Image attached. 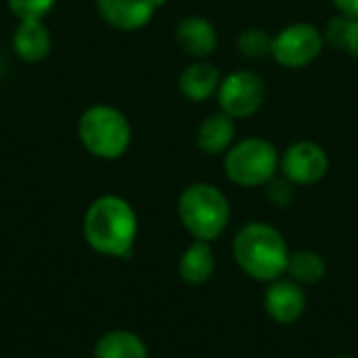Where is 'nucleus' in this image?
<instances>
[{
  "instance_id": "nucleus-1",
  "label": "nucleus",
  "mask_w": 358,
  "mask_h": 358,
  "mask_svg": "<svg viewBox=\"0 0 358 358\" xmlns=\"http://www.w3.org/2000/svg\"><path fill=\"white\" fill-rule=\"evenodd\" d=\"M82 231L86 243L94 252L103 256L126 258L134 250L138 216L124 197L103 195L88 206Z\"/></svg>"
},
{
  "instance_id": "nucleus-2",
  "label": "nucleus",
  "mask_w": 358,
  "mask_h": 358,
  "mask_svg": "<svg viewBox=\"0 0 358 358\" xmlns=\"http://www.w3.org/2000/svg\"><path fill=\"white\" fill-rule=\"evenodd\" d=\"M289 245L283 233L268 222H248L233 239V258L237 266L254 281L271 283L281 279L289 262Z\"/></svg>"
},
{
  "instance_id": "nucleus-3",
  "label": "nucleus",
  "mask_w": 358,
  "mask_h": 358,
  "mask_svg": "<svg viewBox=\"0 0 358 358\" xmlns=\"http://www.w3.org/2000/svg\"><path fill=\"white\" fill-rule=\"evenodd\" d=\"M185 231L199 241H216L231 222V201L212 182H191L182 189L176 203Z\"/></svg>"
},
{
  "instance_id": "nucleus-4",
  "label": "nucleus",
  "mask_w": 358,
  "mask_h": 358,
  "mask_svg": "<svg viewBox=\"0 0 358 358\" xmlns=\"http://www.w3.org/2000/svg\"><path fill=\"white\" fill-rule=\"evenodd\" d=\"M82 147L99 159H120L132 143L128 117L111 105H92L78 120Z\"/></svg>"
},
{
  "instance_id": "nucleus-5",
  "label": "nucleus",
  "mask_w": 358,
  "mask_h": 358,
  "mask_svg": "<svg viewBox=\"0 0 358 358\" xmlns=\"http://www.w3.org/2000/svg\"><path fill=\"white\" fill-rule=\"evenodd\" d=\"M279 149L262 136H248L235 141L224 153V174L241 189L266 187L279 174Z\"/></svg>"
},
{
  "instance_id": "nucleus-6",
  "label": "nucleus",
  "mask_w": 358,
  "mask_h": 358,
  "mask_svg": "<svg viewBox=\"0 0 358 358\" xmlns=\"http://www.w3.org/2000/svg\"><path fill=\"white\" fill-rule=\"evenodd\" d=\"M323 48V29H319L315 23L298 21L275 34L271 57L285 69H304L321 57Z\"/></svg>"
},
{
  "instance_id": "nucleus-7",
  "label": "nucleus",
  "mask_w": 358,
  "mask_h": 358,
  "mask_svg": "<svg viewBox=\"0 0 358 358\" xmlns=\"http://www.w3.org/2000/svg\"><path fill=\"white\" fill-rule=\"evenodd\" d=\"M218 109L233 120H248L258 113L266 101L264 78L252 69H237L220 80L216 92Z\"/></svg>"
},
{
  "instance_id": "nucleus-8",
  "label": "nucleus",
  "mask_w": 358,
  "mask_h": 358,
  "mask_svg": "<svg viewBox=\"0 0 358 358\" xmlns=\"http://www.w3.org/2000/svg\"><path fill=\"white\" fill-rule=\"evenodd\" d=\"M279 172L296 187H313L327 176L329 153L315 141H296L281 153Z\"/></svg>"
},
{
  "instance_id": "nucleus-9",
  "label": "nucleus",
  "mask_w": 358,
  "mask_h": 358,
  "mask_svg": "<svg viewBox=\"0 0 358 358\" xmlns=\"http://www.w3.org/2000/svg\"><path fill=\"white\" fill-rule=\"evenodd\" d=\"M306 304L308 300L304 287L289 277L271 281L264 294V310L279 325H292L300 321L306 313Z\"/></svg>"
},
{
  "instance_id": "nucleus-10",
  "label": "nucleus",
  "mask_w": 358,
  "mask_h": 358,
  "mask_svg": "<svg viewBox=\"0 0 358 358\" xmlns=\"http://www.w3.org/2000/svg\"><path fill=\"white\" fill-rule=\"evenodd\" d=\"M101 19L120 31H136L151 23L157 6L153 0H96Z\"/></svg>"
},
{
  "instance_id": "nucleus-11",
  "label": "nucleus",
  "mask_w": 358,
  "mask_h": 358,
  "mask_svg": "<svg viewBox=\"0 0 358 358\" xmlns=\"http://www.w3.org/2000/svg\"><path fill=\"white\" fill-rule=\"evenodd\" d=\"M178 46L195 61L208 59L218 46V31L214 23L201 15H187L176 23L174 29Z\"/></svg>"
},
{
  "instance_id": "nucleus-12",
  "label": "nucleus",
  "mask_w": 358,
  "mask_h": 358,
  "mask_svg": "<svg viewBox=\"0 0 358 358\" xmlns=\"http://www.w3.org/2000/svg\"><path fill=\"white\" fill-rule=\"evenodd\" d=\"M222 73L218 67L206 59L189 63L178 76V90L191 103H203L210 96H216Z\"/></svg>"
},
{
  "instance_id": "nucleus-13",
  "label": "nucleus",
  "mask_w": 358,
  "mask_h": 358,
  "mask_svg": "<svg viewBox=\"0 0 358 358\" xmlns=\"http://www.w3.org/2000/svg\"><path fill=\"white\" fill-rule=\"evenodd\" d=\"M52 38L44 19H21L13 34V48L25 63H40L48 57Z\"/></svg>"
},
{
  "instance_id": "nucleus-14",
  "label": "nucleus",
  "mask_w": 358,
  "mask_h": 358,
  "mask_svg": "<svg viewBox=\"0 0 358 358\" xmlns=\"http://www.w3.org/2000/svg\"><path fill=\"white\" fill-rule=\"evenodd\" d=\"M237 120H233L231 115H227L224 111H216L212 115H208L199 128H197V147L199 151H203L206 155H224L237 136Z\"/></svg>"
},
{
  "instance_id": "nucleus-15",
  "label": "nucleus",
  "mask_w": 358,
  "mask_h": 358,
  "mask_svg": "<svg viewBox=\"0 0 358 358\" xmlns=\"http://www.w3.org/2000/svg\"><path fill=\"white\" fill-rule=\"evenodd\" d=\"M216 254L210 241L195 239L178 260V275L187 285H203L214 277Z\"/></svg>"
},
{
  "instance_id": "nucleus-16",
  "label": "nucleus",
  "mask_w": 358,
  "mask_h": 358,
  "mask_svg": "<svg viewBox=\"0 0 358 358\" xmlns=\"http://www.w3.org/2000/svg\"><path fill=\"white\" fill-rule=\"evenodd\" d=\"M92 358H149V350L141 336L126 329H113L99 338Z\"/></svg>"
},
{
  "instance_id": "nucleus-17",
  "label": "nucleus",
  "mask_w": 358,
  "mask_h": 358,
  "mask_svg": "<svg viewBox=\"0 0 358 358\" xmlns=\"http://www.w3.org/2000/svg\"><path fill=\"white\" fill-rule=\"evenodd\" d=\"M285 275L292 281L300 283L302 287L304 285H317L327 275V262L315 250H296V252L289 254Z\"/></svg>"
},
{
  "instance_id": "nucleus-18",
  "label": "nucleus",
  "mask_w": 358,
  "mask_h": 358,
  "mask_svg": "<svg viewBox=\"0 0 358 358\" xmlns=\"http://www.w3.org/2000/svg\"><path fill=\"white\" fill-rule=\"evenodd\" d=\"M273 40L275 36L264 27H245L243 31H239L235 44L239 55L250 61H258L273 55Z\"/></svg>"
},
{
  "instance_id": "nucleus-19",
  "label": "nucleus",
  "mask_w": 358,
  "mask_h": 358,
  "mask_svg": "<svg viewBox=\"0 0 358 358\" xmlns=\"http://www.w3.org/2000/svg\"><path fill=\"white\" fill-rule=\"evenodd\" d=\"M8 10L21 19H44L57 4V0H6Z\"/></svg>"
},
{
  "instance_id": "nucleus-20",
  "label": "nucleus",
  "mask_w": 358,
  "mask_h": 358,
  "mask_svg": "<svg viewBox=\"0 0 358 358\" xmlns=\"http://www.w3.org/2000/svg\"><path fill=\"white\" fill-rule=\"evenodd\" d=\"M294 189L296 185H292L287 178L283 176H275L268 185H266V197L273 206L277 208H287L294 201Z\"/></svg>"
},
{
  "instance_id": "nucleus-21",
  "label": "nucleus",
  "mask_w": 358,
  "mask_h": 358,
  "mask_svg": "<svg viewBox=\"0 0 358 358\" xmlns=\"http://www.w3.org/2000/svg\"><path fill=\"white\" fill-rule=\"evenodd\" d=\"M346 25H348V17L338 13L336 17H331L323 29V38H325V44L342 50L344 46V34H346Z\"/></svg>"
},
{
  "instance_id": "nucleus-22",
  "label": "nucleus",
  "mask_w": 358,
  "mask_h": 358,
  "mask_svg": "<svg viewBox=\"0 0 358 358\" xmlns=\"http://www.w3.org/2000/svg\"><path fill=\"white\" fill-rule=\"evenodd\" d=\"M342 50H346L350 57L358 59V17L352 19L348 17V25H346V34H344V46Z\"/></svg>"
},
{
  "instance_id": "nucleus-23",
  "label": "nucleus",
  "mask_w": 358,
  "mask_h": 358,
  "mask_svg": "<svg viewBox=\"0 0 358 358\" xmlns=\"http://www.w3.org/2000/svg\"><path fill=\"white\" fill-rule=\"evenodd\" d=\"M331 2L338 8V13H342L346 17H352V19L358 17V0H331Z\"/></svg>"
},
{
  "instance_id": "nucleus-24",
  "label": "nucleus",
  "mask_w": 358,
  "mask_h": 358,
  "mask_svg": "<svg viewBox=\"0 0 358 358\" xmlns=\"http://www.w3.org/2000/svg\"><path fill=\"white\" fill-rule=\"evenodd\" d=\"M166 2H168V0H153V4H155L157 8H162V6H164Z\"/></svg>"
},
{
  "instance_id": "nucleus-25",
  "label": "nucleus",
  "mask_w": 358,
  "mask_h": 358,
  "mask_svg": "<svg viewBox=\"0 0 358 358\" xmlns=\"http://www.w3.org/2000/svg\"><path fill=\"white\" fill-rule=\"evenodd\" d=\"M334 358H352V357H346V355H338V357H334Z\"/></svg>"
}]
</instances>
